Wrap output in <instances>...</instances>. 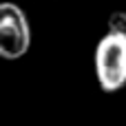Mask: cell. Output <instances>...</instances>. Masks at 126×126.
<instances>
[{"label":"cell","instance_id":"1","mask_svg":"<svg viewBox=\"0 0 126 126\" xmlns=\"http://www.w3.org/2000/svg\"><path fill=\"white\" fill-rule=\"evenodd\" d=\"M97 84L106 93H115L126 84V35L106 33L95 49Z\"/></svg>","mask_w":126,"mask_h":126},{"label":"cell","instance_id":"2","mask_svg":"<svg viewBox=\"0 0 126 126\" xmlns=\"http://www.w3.org/2000/svg\"><path fill=\"white\" fill-rule=\"evenodd\" d=\"M31 29L24 11L16 2H0V58L18 60L29 51Z\"/></svg>","mask_w":126,"mask_h":126},{"label":"cell","instance_id":"3","mask_svg":"<svg viewBox=\"0 0 126 126\" xmlns=\"http://www.w3.org/2000/svg\"><path fill=\"white\" fill-rule=\"evenodd\" d=\"M109 33L126 35V11H113L109 16Z\"/></svg>","mask_w":126,"mask_h":126}]
</instances>
